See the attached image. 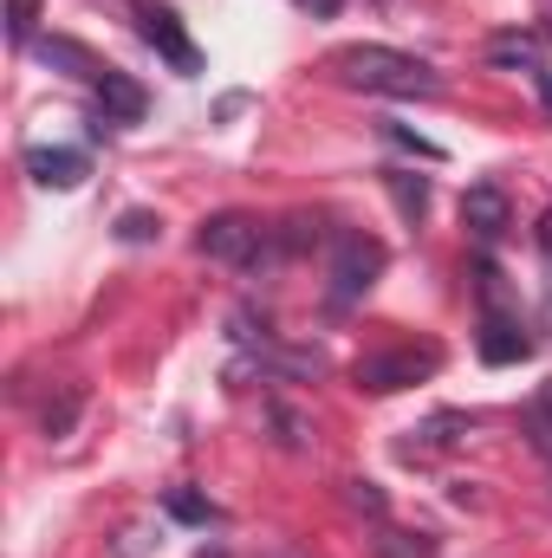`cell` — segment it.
I'll use <instances>...</instances> for the list:
<instances>
[{"mask_svg": "<svg viewBox=\"0 0 552 558\" xmlns=\"http://www.w3.org/2000/svg\"><path fill=\"white\" fill-rule=\"evenodd\" d=\"M332 72L358 92H377V98H435L442 92V72L397 52V46H345L332 59Z\"/></svg>", "mask_w": 552, "mask_h": 558, "instance_id": "6da1fadb", "label": "cell"}, {"mask_svg": "<svg viewBox=\"0 0 552 558\" xmlns=\"http://www.w3.org/2000/svg\"><path fill=\"white\" fill-rule=\"evenodd\" d=\"M267 241H274V228H261L254 215H208L202 221V234H195V247L208 254V260H221V267H261V254H267Z\"/></svg>", "mask_w": 552, "mask_h": 558, "instance_id": "7a4b0ae2", "label": "cell"}, {"mask_svg": "<svg viewBox=\"0 0 552 558\" xmlns=\"http://www.w3.org/2000/svg\"><path fill=\"white\" fill-rule=\"evenodd\" d=\"M384 241H371V234H358V228H345V234H332V299L338 305H351V299H364L377 274H384Z\"/></svg>", "mask_w": 552, "mask_h": 558, "instance_id": "3957f363", "label": "cell"}, {"mask_svg": "<svg viewBox=\"0 0 552 558\" xmlns=\"http://www.w3.org/2000/svg\"><path fill=\"white\" fill-rule=\"evenodd\" d=\"M442 371V351H371V357H358V390H371V397H391V390H410L422 377H435Z\"/></svg>", "mask_w": 552, "mask_h": 558, "instance_id": "277c9868", "label": "cell"}, {"mask_svg": "<svg viewBox=\"0 0 552 558\" xmlns=\"http://www.w3.org/2000/svg\"><path fill=\"white\" fill-rule=\"evenodd\" d=\"M137 26H143V39H149V46H156V52H163L182 78H195V72H202V52H195V39L182 33V20H176L169 7H143Z\"/></svg>", "mask_w": 552, "mask_h": 558, "instance_id": "5b68a950", "label": "cell"}, {"mask_svg": "<svg viewBox=\"0 0 552 558\" xmlns=\"http://www.w3.org/2000/svg\"><path fill=\"white\" fill-rule=\"evenodd\" d=\"M461 221H468L475 241H501V234L514 228V202H507V189H501V182H475V189L461 195Z\"/></svg>", "mask_w": 552, "mask_h": 558, "instance_id": "8992f818", "label": "cell"}, {"mask_svg": "<svg viewBox=\"0 0 552 558\" xmlns=\"http://www.w3.org/2000/svg\"><path fill=\"white\" fill-rule=\"evenodd\" d=\"M92 92H98V118L105 124H137L143 111H149V92H143L131 72H118V65H105V78Z\"/></svg>", "mask_w": 552, "mask_h": 558, "instance_id": "52a82bcc", "label": "cell"}, {"mask_svg": "<svg viewBox=\"0 0 552 558\" xmlns=\"http://www.w3.org/2000/svg\"><path fill=\"white\" fill-rule=\"evenodd\" d=\"M33 59H39V65H52V72H65V78H85V85H98V78H105L98 52H92V46H79V39H65V33L33 39Z\"/></svg>", "mask_w": 552, "mask_h": 558, "instance_id": "ba28073f", "label": "cell"}, {"mask_svg": "<svg viewBox=\"0 0 552 558\" xmlns=\"http://www.w3.org/2000/svg\"><path fill=\"white\" fill-rule=\"evenodd\" d=\"M26 175L39 182V189H79L85 175H92V156L85 149H26Z\"/></svg>", "mask_w": 552, "mask_h": 558, "instance_id": "9c48e42d", "label": "cell"}, {"mask_svg": "<svg viewBox=\"0 0 552 558\" xmlns=\"http://www.w3.org/2000/svg\"><path fill=\"white\" fill-rule=\"evenodd\" d=\"M475 351H481V364H527V357H533V338H527L514 318L488 312V318H481V338H475Z\"/></svg>", "mask_w": 552, "mask_h": 558, "instance_id": "30bf717a", "label": "cell"}, {"mask_svg": "<svg viewBox=\"0 0 552 558\" xmlns=\"http://www.w3.org/2000/svg\"><path fill=\"white\" fill-rule=\"evenodd\" d=\"M488 65H501V72H533V78H540V72H547V46L514 26V33H494V39H488Z\"/></svg>", "mask_w": 552, "mask_h": 558, "instance_id": "8fae6325", "label": "cell"}, {"mask_svg": "<svg viewBox=\"0 0 552 558\" xmlns=\"http://www.w3.org/2000/svg\"><path fill=\"white\" fill-rule=\"evenodd\" d=\"M371 553H377V558H435V539H429V533H416V526H377Z\"/></svg>", "mask_w": 552, "mask_h": 558, "instance_id": "7c38bea8", "label": "cell"}, {"mask_svg": "<svg viewBox=\"0 0 552 558\" xmlns=\"http://www.w3.org/2000/svg\"><path fill=\"white\" fill-rule=\"evenodd\" d=\"M468 428H475V416H461V410H442V416H429L422 428H410V435H416L410 454H416V448H455Z\"/></svg>", "mask_w": 552, "mask_h": 558, "instance_id": "4fadbf2b", "label": "cell"}, {"mask_svg": "<svg viewBox=\"0 0 552 558\" xmlns=\"http://www.w3.org/2000/svg\"><path fill=\"white\" fill-rule=\"evenodd\" d=\"M384 189L397 195V208H404V215H422V208H429V182L410 175V169H384Z\"/></svg>", "mask_w": 552, "mask_h": 558, "instance_id": "5bb4252c", "label": "cell"}, {"mask_svg": "<svg viewBox=\"0 0 552 558\" xmlns=\"http://www.w3.org/2000/svg\"><path fill=\"white\" fill-rule=\"evenodd\" d=\"M163 507H169L176 520H189V526H215V520H221V507H215V500H202V494H182V487H176Z\"/></svg>", "mask_w": 552, "mask_h": 558, "instance_id": "9a60e30c", "label": "cell"}, {"mask_svg": "<svg viewBox=\"0 0 552 558\" xmlns=\"http://www.w3.org/2000/svg\"><path fill=\"white\" fill-rule=\"evenodd\" d=\"M345 500H351L358 513H371V520H384V513H391V500H384V487H377V481H345Z\"/></svg>", "mask_w": 552, "mask_h": 558, "instance_id": "2e32d148", "label": "cell"}, {"mask_svg": "<svg viewBox=\"0 0 552 558\" xmlns=\"http://www.w3.org/2000/svg\"><path fill=\"white\" fill-rule=\"evenodd\" d=\"M156 228H163V221H156L149 208H131V215H118V241H124V247H143V241H156Z\"/></svg>", "mask_w": 552, "mask_h": 558, "instance_id": "e0dca14e", "label": "cell"}, {"mask_svg": "<svg viewBox=\"0 0 552 558\" xmlns=\"http://www.w3.org/2000/svg\"><path fill=\"white\" fill-rule=\"evenodd\" d=\"M33 20H39V0H7V39L13 46H33Z\"/></svg>", "mask_w": 552, "mask_h": 558, "instance_id": "ac0fdd59", "label": "cell"}, {"mask_svg": "<svg viewBox=\"0 0 552 558\" xmlns=\"http://www.w3.org/2000/svg\"><path fill=\"white\" fill-rule=\"evenodd\" d=\"M267 422L279 428V448H305V441H312V428H305V422L292 416L286 403H267Z\"/></svg>", "mask_w": 552, "mask_h": 558, "instance_id": "d6986e66", "label": "cell"}, {"mask_svg": "<svg viewBox=\"0 0 552 558\" xmlns=\"http://www.w3.org/2000/svg\"><path fill=\"white\" fill-rule=\"evenodd\" d=\"M384 137H391V143H404V149H416V156H422V162H442V143L416 137L410 124H384Z\"/></svg>", "mask_w": 552, "mask_h": 558, "instance_id": "ffe728a7", "label": "cell"}, {"mask_svg": "<svg viewBox=\"0 0 552 558\" xmlns=\"http://www.w3.org/2000/svg\"><path fill=\"white\" fill-rule=\"evenodd\" d=\"M520 435H527V441H533V448H540V454L552 461V410H527Z\"/></svg>", "mask_w": 552, "mask_h": 558, "instance_id": "44dd1931", "label": "cell"}, {"mask_svg": "<svg viewBox=\"0 0 552 558\" xmlns=\"http://www.w3.org/2000/svg\"><path fill=\"white\" fill-rule=\"evenodd\" d=\"M72 422H79V397H59V403L46 410V435H65Z\"/></svg>", "mask_w": 552, "mask_h": 558, "instance_id": "7402d4cb", "label": "cell"}, {"mask_svg": "<svg viewBox=\"0 0 552 558\" xmlns=\"http://www.w3.org/2000/svg\"><path fill=\"white\" fill-rule=\"evenodd\" d=\"M299 7H305V13H312V20H332V13H338V7H345V0H299Z\"/></svg>", "mask_w": 552, "mask_h": 558, "instance_id": "603a6c76", "label": "cell"}, {"mask_svg": "<svg viewBox=\"0 0 552 558\" xmlns=\"http://www.w3.org/2000/svg\"><path fill=\"white\" fill-rule=\"evenodd\" d=\"M533 85H540V105H547V118H552V72H540Z\"/></svg>", "mask_w": 552, "mask_h": 558, "instance_id": "cb8c5ba5", "label": "cell"}, {"mask_svg": "<svg viewBox=\"0 0 552 558\" xmlns=\"http://www.w3.org/2000/svg\"><path fill=\"white\" fill-rule=\"evenodd\" d=\"M540 247H547V254H552V208H547V215H540Z\"/></svg>", "mask_w": 552, "mask_h": 558, "instance_id": "d4e9b609", "label": "cell"}, {"mask_svg": "<svg viewBox=\"0 0 552 558\" xmlns=\"http://www.w3.org/2000/svg\"><path fill=\"white\" fill-rule=\"evenodd\" d=\"M540 410H552V377L540 384Z\"/></svg>", "mask_w": 552, "mask_h": 558, "instance_id": "484cf974", "label": "cell"}, {"mask_svg": "<svg viewBox=\"0 0 552 558\" xmlns=\"http://www.w3.org/2000/svg\"><path fill=\"white\" fill-rule=\"evenodd\" d=\"M267 558H299V553H267Z\"/></svg>", "mask_w": 552, "mask_h": 558, "instance_id": "4316f807", "label": "cell"}, {"mask_svg": "<svg viewBox=\"0 0 552 558\" xmlns=\"http://www.w3.org/2000/svg\"><path fill=\"white\" fill-rule=\"evenodd\" d=\"M547 39H552V13H547Z\"/></svg>", "mask_w": 552, "mask_h": 558, "instance_id": "83f0119b", "label": "cell"}]
</instances>
